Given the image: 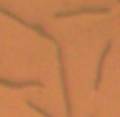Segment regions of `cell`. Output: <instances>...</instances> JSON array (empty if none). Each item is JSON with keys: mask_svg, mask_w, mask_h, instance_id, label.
<instances>
[{"mask_svg": "<svg viewBox=\"0 0 120 117\" xmlns=\"http://www.w3.org/2000/svg\"><path fill=\"white\" fill-rule=\"evenodd\" d=\"M0 83H2V85H6V86H11V88H22V86H29V85L42 86L40 82H22V83H17V82H9V80H6V79H0Z\"/></svg>", "mask_w": 120, "mask_h": 117, "instance_id": "6da1fadb", "label": "cell"}, {"mask_svg": "<svg viewBox=\"0 0 120 117\" xmlns=\"http://www.w3.org/2000/svg\"><path fill=\"white\" fill-rule=\"evenodd\" d=\"M108 51H109V45L106 46L105 53H103V56H102V60H100V63H99V71H97V80H95V89L99 88V83H100V77H102V66H103V62H105V57H106V54H108Z\"/></svg>", "mask_w": 120, "mask_h": 117, "instance_id": "7a4b0ae2", "label": "cell"}]
</instances>
